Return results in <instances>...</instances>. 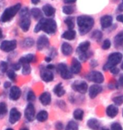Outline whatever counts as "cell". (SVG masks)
<instances>
[{"instance_id": "32", "label": "cell", "mask_w": 123, "mask_h": 130, "mask_svg": "<svg viewBox=\"0 0 123 130\" xmlns=\"http://www.w3.org/2000/svg\"><path fill=\"white\" fill-rule=\"evenodd\" d=\"M65 24L67 27H68V29L70 30H73L75 26V23H74V17H67L66 20H64Z\"/></svg>"}, {"instance_id": "22", "label": "cell", "mask_w": 123, "mask_h": 130, "mask_svg": "<svg viewBox=\"0 0 123 130\" xmlns=\"http://www.w3.org/2000/svg\"><path fill=\"white\" fill-rule=\"evenodd\" d=\"M61 49H62V54L65 55V56H70L73 53V52H74L73 46L70 45L69 43H67V42L62 43V46H61Z\"/></svg>"}, {"instance_id": "27", "label": "cell", "mask_w": 123, "mask_h": 130, "mask_svg": "<svg viewBox=\"0 0 123 130\" xmlns=\"http://www.w3.org/2000/svg\"><path fill=\"white\" fill-rule=\"evenodd\" d=\"M30 14L32 15V17L35 20H40L41 19H42V11L38 8H33L30 10Z\"/></svg>"}, {"instance_id": "56", "label": "cell", "mask_w": 123, "mask_h": 130, "mask_svg": "<svg viewBox=\"0 0 123 130\" xmlns=\"http://www.w3.org/2000/svg\"><path fill=\"white\" fill-rule=\"evenodd\" d=\"M20 130H29V128H20Z\"/></svg>"}, {"instance_id": "12", "label": "cell", "mask_w": 123, "mask_h": 130, "mask_svg": "<svg viewBox=\"0 0 123 130\" xmlns=\"http://www.w3.org/2000/svg\"><path fill=\"white\" fill-rule=\"evenodd\" d=\"M103 90V87L99 85H93L89 89V95L91 99L95 98Z\"/></svg>"}, {"instance_id": "59", "label": "cell", "mask_w": 123, "mask_h": 130, "mask_svg": "<svg viewBox=\"0 0 123 130\" xmlns=\"http://www.w3.org/2000/svg\"><path fill=\"white\" fill-rule=\"evenodd\" d=\"M6 130H14V129H13V128H7Z\"/></svg>"}, {"instance_id": "60", "label": "cell", "mask_w": 123, "mask_h": 130, "mask_svg": "<svg viewBox=\"0 0 123 130\" xmlns=\"http://www.w3.org/2000/svg\"><path fill=\"white\" fill-rule=\"evenodd\" d=\"M122 116H123V110H122Z\"/></svg>"}, {"instance_id": "31", "label": "cell", "mask_w": 123, "mask_h": 130, "mask_svg": "<svg viewBox=\"0 0 123 130\" xmlns=\"http://www.w3.org/2000/svg\"><path fill=\"white\" fill-rule=\"evenodd\" d=\"M73 115H74V118L76 119V120L81 121V120H83V111L82 109H79V108L75 109L74 111Z\"/></svg>"}, {"instance_id": "58", "label": "cell", "mask_w": 123, "mask_h": 130, "mask_svg": "<svg viewBox=\"0 0 123 130\" xmlns=\"http://www.w3.org/2000/svg\"><path fill=\"white\" fill-rule=\"evenodd\" d=\"M121 69L123 70V62H122V63H121Z\"/></svg>"}, {"instance_id": "33", "label": "cell", "mask_w": 123, "mask_h": 130, "mask_svg": "<svg viewBox=\"0 0 123 130\" xmlns=\"http://www.w3.org/2000/svg\"><path fill=\"white\" fill-rule=\"evenodd\" d=\"M65 130H78V124L74 121H70L67 124Z\"/></svg>"}, {"instance_id": "8", "label": "cell", "mask_w": 123, "mask_h": 130, "mask_svg": "<svg viewBox=\"0 0 123 130\" xmlns=\"http://www.w3.org/2000/svg\"><path fill=\"white\" fill-rule=\"evenodd\" d=\"M72 89L81 94H84L88 90V84L85 81H75L73 83Z\"/></svg>"}, {"instance_id": "11", "label": "cell", "mask_w": 123, "mask_h": 130, "mask_svg": "<svg viewBox=\"0 0 123 130\" xmlns=\"http://www.w3.org/2000/svg\"><path fill=\"white\" fill-rule=\"evenodd\" d=\"M41 78L45 82H51L54 79V75L53 73L51 72V70L46 68V69L41 70Z\"/></svg>"}, {"instance_id": "6", "label": "cell", "mask_w": 123, "mask_h": 130, "mask_svg": "<svg viewBox=\"0 0 123 130\" xmlns=\"http://www.w3.org/2000/svg\"><path fill=\"white\" fill-rule=\"evenodd\" d=\"M86 78H87L90 81H92L94 83H95V84H101V83H103L104 80V75L102 74V73L99 72V71L90 72V74H88L86 75Z\"/></svg>"}, {"instance_id": "42", "label": "cell", "mask_w": 123, "mask_h": 130, "mask_svg": "<svg viewBox=\"0 0 123 130\" xmlns=\"http://www.w3.org/2000/svg\"><path fill=\"white\" fill-rule=\"evenodd\" d=\"M111 46V41H110L109 39L104 40L103 41V43H102V48H103L104 50H107V49H109Z\"/></svg>"}, {"instance_id": "5", "label": "cell", "mask_w": 123, "mask_h": 130, "mask_svg": "<svg viewBox=\"0 0 123 130\" xmlns=\"http://www.w3.org/2000/svg\"><path fill=\"white\" fill-rule=\"evenodd\" d=\"M57 69H58V72L61 77L64 79H70L73 78V73L72 71L68 69V67L67 66L66 63H59L58 66H57Z\"/></svg>"}, {"instance_id": "49", "label": "cell", "mask_w": 123, "mask_h": 130, "mask_svg": "<svg viewBox=\"0 0 123 130\" xmlns=\"http://www.w3.org/2000/svg\"><path fill=\"white\" fill-rule=\"evenodd\" d=\"M119 85L123 87V74L119 78Z\"/></svg>"}, {"instance_id": "21", "label": "cell", "mask_w": 123, "mask_h": 130, "mask_svg": "<svg viewBox=\"0 0 123 130\" xmlns=\"http://www.w3.org/2000/svg\"><path fill=\"white\" fill-rule=\"evenodd\" d=\"M39 99H40V101L42 105L47 106L51 101V95L49 92H44L40 95Z\"/></svg>"}, {"instance_id": "2", "label": "cell", "mask_w": 123, "mask_h": 130, "mask_svg": "<svg viewBox=\"0 0 123 130\" xmlns=\"http://www.w3.org/2000/svg\"><path fill=\"white\" fill-rule=\"evenodd\" d=\"M20 9H21V4H16L11 7L7 8L0 17V22L5 23L10 21L18 14V12H20Z\"/></svg>"}, {"instance_id": "16", "label": "cell", "mask_w": 123, "mask_h": 130, "mask_svg": "<svg viewBox=\"0 0 123 130\" xmlns=\"http://www.w3.org/2000/svg\"><path fill=\"white\" fill-rule=\"evenodd\" d=\"M21 95V90L18 86H12L9 91V98L12 101L19 100Z\"/></svg>"}, {"instance_id": "17", "label": "cell", "mask_w": 123, "mask_h": 130, "mask_svg": "<svg viewBox=\"0 0 123 130\" xmlns=\"http://www.w3.org/2000/svg\"><path fill=\"white\" fill-rule=\"evenodd\" d=\"M81 69H82V65L79 60L77 58H74L72 60V64H71V71L73 74H79Z\"/></svg>"}, {"instance_id": "61", "label": "cell", "mask_w": 123, "mask_h": 130, "mask_svg": "<svg viewBox=\"0 0 123 130\" xmlns=\"http://www.w3.org/2000/svg\"><path fill=\"white\" fill-rule=\"evenodd\" d=\"M122 4H123V0H122Z\"/></svg>"}, {"instance_id": "25", "label": "cell", "mask_w": 123, "mask_h": 130, "mask_svg": "<svg viewBox=\"0 0 123 130\" xmlns=\"http://www.w3.org/2000/svg\"><path fill=\"white\" fill-rule=\"evenodd\" d=\"M53 91L54 93L56 94L58 97H62V95H64L65 94V89L63 88V86H62V85L61 84V83H59V84H57L56 86L54 87L53 89Z\"/></svg>"}, {"instance_id": "20", "label": "cell", "mask_w": 123, "mask_h": 130, "mask_svg": "<svg viewBox=\"0 0 123 130\" xmlns=\"http://www.w3.org/2000/svg\"><path fill=\"white\" fill-rule=\"evenodd\" d=\"M56 9L51 4H46L42 7V13L46 17H51L55 14Z\"/></svg>"}, {"instance_id": "9", "label": "cell", "mask_w": 123, "mask_h": 130, "mask_svg": "<svg viewBox=\"0 0 123 130\" xmlns=\"http://www.w3.org/2000/svg\"><path fill=\"white\" fill-rule=\"evenodd\" d=\"M20 27L21 28L23 31H28L30 28L31 21L30 19V15H25V16H20Z\"/></svg>"}, {"instance_id": "26", "label": "cell", "mask_w": 123, "mask_h": 130, "mask_svg": "<svg viewBox=\"0 0 123 130\" xmlns=\"http://www.w3.org/2000/svg\"><path fill=\"white\" fill-rule=\"evenodd\" d=\"M87 125L89 128L93 130H99V122L95 118H91L87 122Z\"/></svg>"}, {"instance_id": "28", "label": "cell", "mask_w": 123, "mask_h": 130, "mask_svg": "<svg viewBox=\"0 0 123 130\" xmlns=\"http://www.w3.org/2000/svg\"><path fill=\"white\" fill-rule=\"evenodd\" d=\"M114 42L115 46L116 47H119L123 44V30L121 32H119L117 35L114 37Z\"/></svg>"}, {"instance_id": "7", "label": "cell", "mask_w": 123, "mask_h": 130, "mask_svg": "<svg viewBox=\"0 0 123 130\" xmlns=\"http://www.w3.org/2000/svg\"><path fill=\"white\" fill-rule=\"evenodd\" d=\"M17 47V41L15 40L11 41H4L0 44V49L5 53H9V52L14 51Z\"/></svg>"}, {"instance_id": "19", "label": "cell", "mask_w": 123, "mask_h": 130, "mask_svg": "<svg viewBox=\"0 0 123 130\" xmlns=\"http://www.w3.org/2000/svg\"><path fill=\"white\" fill-rule=\"evenodd\" d=\"M119 112V109L116 105H110L108 107L106 108V115L109 118H115Z\"/></svg>"}, {"instance_id": "4", "label": "cell", "mask_w": 123, "mask_h": 130, "mask_svg": "<svg viewBox=\"0 0 123 130\" xmlns=\"http://www.w3.org/2000/svg\"><path fill=\"white\" fill-rule=\"evenodd\" d=\"M122 60V54L121 53H113L110 54L106 63L104 65V70H110L111 68L116 67Z\"/></svg>"}, {"instance_id": "36", "label": "cell", "mask_w": 123, "mask_h": 130, "mask_svg": "<svg viewBox=\"0 0 123 130\" xmlns=\"http://www.w3.org/2000/svg\"><path fill=\"white\" fill-rule=\"evenodd\" d=\"M102 37H103V34H102V32L100 31V30H95V31L93 32L92 34V38L95 39V40H96L97 41H99L102 39Z\"/></svg>"}, {"instance_id": "35", "label": "cell", "mask_w": 123, "mask_h": 130, "mask_svg": "<svg viewBox=\"0 0 123 130\" xmlns=\"http://www.w3.org/2000/svg\"><path fill=\"white\" fill-rule=\"evenodd\" d=\"M31 72V68L30 66V63L22 64V74L24 75L30 74Z\"/></svg>"}, {"instance_id": "15", "label": "cell", "mask_w": 123, "mask_h": 130, "mask_svg": "<svg viewBox=\"0 0 123 130\" xmlns=\"http://www.w3.org/2000/svg\"><path fill=\"white\" fill-rule=\"evenodd\" d=\"M99 22H100V25L103 29H107V28H109L112 25L113 18H112L111 15L106 14V15H104V16H102L100 18Z\"/></svg>"}, {"instance_id": "40", "label": "cell", "mask_w": 123, "mask_h": 130, "mask_svg": "<svg viewBox=\"0 0 123 130\" xmlns=\"http://www.w3.org/2000/svg\"><path fill=\"white\" fill-rule=\"evenodd\" d=\"M7 106L4 102H0V117H4L7 113Z\"/></svg>"}, {"instance_id": "1", "label": "cell", "mask_w": 123, "mask_h": 130, "mask_svg": "<svg viewBox=\"0 0 123 130\" xmlns=\"http://www.w3.org/2000/svg\"><path fill=\"white\" fill-rule=\"evenodd\" d=\"M77 24L81 35H86L94 26L95 20L92 17L88 15H80L77 18Z\"/></svg>"}, {"instance_id": "18", "label": "cell", "mask_w": 123, "mask_h": 130, "mask_svg": "<svg viewBox=\"0 0 123 130\" xmlns=\"http://www.w3.org/2000/svg\"><path fill=\"white\" fill-rule=\"evenodd\" d=\"M36 57L34 55V54H27L24 57H21L19 60V63L21 64H25V63H33V62H36Z\"/></svg>"}, {"instance_id": "3", "label": "cell", "mask_w": 123, "mask_h": 130, "mask_svg": "<svg viewBox=\"0 0 123 130\" xmlns=\"http://www.w3.org/2000/svg\"><path fill=\"white\" fill-rule=\"evenodd\" d=\"M41 23V30L45 31L46 34L51 35L57 30V22L52 19H42L40 20Z\"/></svg>"}, {"instance_id": "53", "label": "cell", "mask_w": 123, "mask_h": 130, "mask_svg": "<svg viewBox=\"0 0 123 130\" xmlns=\"http://www.w3.org/2000/svg\"><path fill=\"white\" fill-rule=\"evenodd\" d=\"M45 61H46V62H47V63H49V62H51V58H50V57H46V59H45Z\"/></svg>"}, {"instance_id": "10", "label": "cell", "mask_w": 123, "mask_h": 130, "mask_svg": "<svg viewBox=\"0 0 123 130\" xmlns=\"http://www.w3.org/2000/svg\"><path fill=\"white\" fill-rule=\"evenodd\" d=\"M36 110L32 103H29L25 110V117L29 122H32L35 119Z\"/></svg>"}, {"instance_id": "51", "label": "cell", "mask_w": 123, "mask_h": 130, "mask_svg": "<svg viewBox=\"0 0 123 130\" xmlns=\"http://www.w3.org/2000/svg\"><path fill=\"white\" fill-rule=\"evenodd\" d=\"M41 0H31V3H32L33 4H38L39 3H40Z\"/></svg>"}, {"instance_id": "55", "label": "cell", "mask_w": 123, "mask_h": 130, "mask_svg": "<svg viewBox=\"0 0 123 130\" xmlns=\"http://www.w3.org/2000/svg\"><path fill=\"white\" fill-rule=\"evenodd\" d=\"M3 36H4V35H3V30L0 28V39H2Z\"/></svg>"}, {"instance_id": "43", "label": "cell", "mask_w": 123, "mask_h": 130, "mask_svg": "<svg viewBox=\"0 0 123 130\" xmlns=\"http://www.w3.org/2000/svg\"><path fill=\"white\" fill-rule=\"evenodd\" d=\"M111 130H123L121 125L118 123H113L111 124Z\"/></svg>"}, {"instance_id": "29", "label": "cell", "mask_w": 123, "mask_h": 130, "mask_svg": "<svg viewBox=\"0 0 123 130\" xmlns=\"http://www.w3.org/2000/svg\"><path fill=\"white\" fill-rule=\"evenodd\" d=\"M36 119H37V121L39 122H45L48 119V113L47 111H45V110H42L40 112L37 114V116H36Z\"/></svg>"}, {"instance_id": "45", "label": "cell", "mask_w": 123, "mask_h": 130, "mask_svg": "<svg viewBox=\"0 0 123 130\" xmlns=\"http://www.w3.org/2000/svg\"><path fill=\"white\" fill-rule=\"evenodd\" d=\"M20 67H21V64H20V63L13 64V69H14V71H16V70H19L20 69Z\"/></svg>"}, {"instance_id": "47", "label": "cell", "mask_w": 123, "mask_h": 130, "mask_svg": "<svg viewBox=\"0 0 123 130\" xmlns=\"http://www.w3.org/2000/svg\"><path fill=\"white\" fill-rule=\"evenodd\" d=\"M62 128H63V126H62V123H57L56 124V128L57 130H62Z\"/></svg>"}, {"instance_id": "13", "label": "cell", "mask_w": 123, "mask_h": 130, "mask_svg": "<svg viewBox=\"0 0 123 130\" xmlns=\"http://www.w3.org/2000/svg\"><path fill=\"white\" fill-rule=\"evenodd\" d=\"M50 44V41L48 40V38L46 36H41L38 38L37 42H36V47L39 51L43 50L44 48L47 47Z\"/></svg>"}, {"instance_id": "54", "label": "cell", "mask_w": 123, "mask_h": 130, "mask_svg": "<svg viewBox=\"0 0 123 130\" xmlns=\"http://www.w3.org/2000/svg\"><path fill=\"white\" fill-rule=\"evenodd\" d=\"M118 10H120V11H122V10H123V4H120V6L118 8Z\"/></svg>"}, {"instance_id": "34", "label": "cell", "mask_w": 123, "mask_h": 130, "mask_svg": "<svg viewBox=\"0 0 123 130\" xmlns=\"http://www.w3.org/2000/svg\"><path fill=\"white\" fill-rule=\"evenodd\" d=\"M74 9L71 5H66V6H64L62 8V12H63L65 14L70 15L74 13Z\"/></svg>"}, {"instance_id": "24", "label": "cell", "mask_w": 123, "mask_h": 130, "mask_svg": "<svg viewBox=\"0 0 123 130\" xmlns=\"http://www.w3.org/2000/svg\"><path fill=\"white\" fill-rule=\"evenodd\" d=\"M76 37V31L74 30H66L63 34L62 35V38L65 39V40H68V41H72Z\"/></svg>"}, {"instance_id": "46", "label": "cell", "mask_w": 123, "mask_h": 130, "mask_svg": "<svg viewBox=\"0 0 123 130\" xmlns=\"http://www.w3.org/2000/svg\"><path fill=\"white\" fill-rule=\"evenodd\" d=\"M116 20L119 22H121L123 23V14H119L116 16Z\"/></svg>"}, {"instance_id": "14", "label": "cell", "mask_w": 123, "mask_h": 130, "mask_svg": "<svg viewBox=\"0 0 123 130\" xmlns=\"http://www.w3.org/2000/svg\"><path fill=\"white\" fill-rule=\"evenodd\" d=\"M21 118V113L17 108H12L9 112V123L14 124Z\"/></svg>"}, {"instance_id": "44", "label": "cell", "mask_w": 123, "mask_h": 130, "mask_svg": "<svg viewBox=\"0 0 123 130\" xmlns=\"http://www.w3.org/2000/svg\"><path fill=\"white\" fill-rule=\"evenodd\" d=\"M110 71H111V73L112 74H119V69H117L116 66V67H113V68H111V69H110Z\"/></svg>"}, {"instance_id": "23", "label": "cell", "mask_w": 123, "mask_h": 130, "mask_svg": "<svg viewBox=\"0 0 123 130\" xmlns=\"http://www.w3.org/2000/svg\"><path fill=\"white\" fill-rule=\"evenodd\" d=\"M90 47V41H83V42L80 43L79 45H78V48H77V53L78 54L86 53V52L89 51Z\"/></svg>"}, {"instance_id": "52", "label": "cell", "mask_w": 123, "mask_h": 130, "mask_svg": "<svg viewBox=\"0 0 123 130\" xmlns=\"http://www.w3.org/2000/svg\"><path fill=\"white\" fill-rule=\"evenodd\" d=\"M46 68H47L48 69H50V70H51V69H54V66L52 64H49V65H47V66H46Z\"/></svg>"}, {"instance_id": "30", "label": "cell", "mask_w": 123, "mask_h": 130, "mask_svg": "<svg viewBox=\"0 0 123 130\" xmlns=\"http://www.w3.org/2000/svg\"><path fill=\"white\" fill-rule=\"evenodd\" d=\"M34 43H35V41H34L32 38L27 37L22 41V46L24 48H30L31 46H33Z\"/></svg>"}, {"instance_id": "48", "label": "cell", "mask_w": 123, "mask_h": 130, "mask_svg": "<svg viewBox=\"0 0 123 130\" xmlns=\"http://www.w3.org/2000/svg\"><path fill=\"white\" fill-rule=\"evenodd\" d=\"M65 4H74V3L77 1V0H63Z\"/></svg>"}, {"instance_id": "57", "label": "cell", "mask_w": 123, "mask_h": 130, "mask_svg": "<svg viewBox=\"0 0 123 130\" xmlns=\"http://www.w3.org/2000/svg\"><path fill=\"white\" fill-rule=\"evenodd\" d=\"M101 130H109V129L108 128H102Z\"/></svg>"}, {"instance_id": "41", "label": "cell", "mask_w": 123, "mask_h": 130, "mask_svg": "<svg viewBox=\"0 0 123 130\" xmlns=\"http://www.w3.org/2000/svg\"><path fill=\"white\" fill-rule=\"evenodd\" d=\"M26 99H27V101H34L36 100V95L35 93H34L32 90H30L28 93H27V95H26Z\"/></svg>"}, {"instance_id": "50", "label": "cell", "mask_w": 123, "mask_h": 130, "mask_svg": "<svg viewBox=\"0 0 123 130\" xmlns=\"http://www.w3.org/2000/svg\"><path fill=\"white\" fill-rule=\"evenodd\" d=\"M10 86H11V83H10V82H8V81H6V82L4 83V87L5 88V89H8V88H9Z\"/></svg>"}, {"instance_id": "38", "label": "cell", "mask_w": 123, "mask_h": 130, "mask_svg": "<svg viewBox=\"0 0 123 130\" xmlns=\"http://www.w3.org/2000/svg\"><path fill=\"white\" fill-rule=\"evenodd\" d=\"M7 75L8 77L12 81H16V79H17V75L15 74L14 70V69H10V70H8L7 71Z\"/></svg>"}, {"instance_id": "39", "label": "cell", "mask_w": 123, "mask_h": 130, "mask_svg": "<svg viewBox=\"0 0 123 130\" xmlns=\"http://www.w3.org/2000/svg\"><path fill=\"white\" fill-rule=\"evenodd\" d=\"M8 68H9V64H8L7 62L2 61L0 62V72L2 74H4L8 71Z\"/></svg>"}, {"instance_id": "37", "label": "cell", "mask_w": 123, "mask_h": 130, "mask_svg": "<svg viewBox=\"0 0 123 130\" xmlns=\"http://www.w3.org/2000/svg\"><path fill=\"white\" fill-rule=\"evenodd\" d=\"M113 102L116 106H121L123 104V95H117L113 98Z\"/></svg>"}]
</instances>
